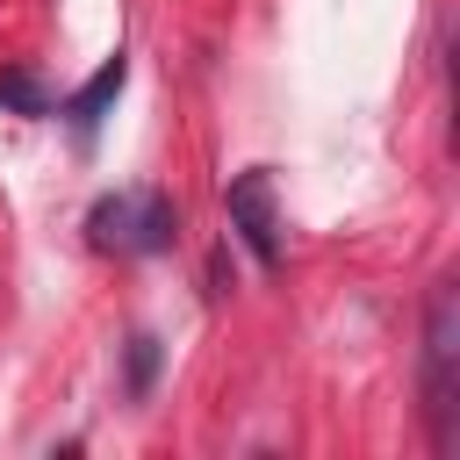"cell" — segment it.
Here are the masks:
<instances>
[{"label": "cell", "mask_w": 460, "mask_h": 460, "mask_svg": "<svg viewBox=\"0 0 460 460\" xmlns=\"http://www.w3.org/2000/svg\"><path fill=\"white\" fill-rule=\"evenodd\" d=\"M417 395L431 417V446L453 453V410H460V288L438 280L424 302V367H417Z\"/></svg>", "instance_id": "1"}, {"label": "cell", "mask_w": 460, "mask_h": 460, "mask_svg": "<svg viewBox=\"0 0 460 460\" xmlns=\"http://www.w3.org/2000/svg\"><path fill=\"white\" fill-rule=\"evenodd\" d=\"M86 237H93L101 252L144 259V252H165V244L180 237V208H172L165 194H101V201L86 208Z\"/></svg>", "instance_id": "2"}, {"label": "cell", "mask_w": 460, "mask_h": 460, "mask_svg": "<svg viewBox=\"0 0 460 460\" xmlns=\"http://www.w3.org/2000/svg\"><path fill=\"white\" fill-rule=\"evenodd\" d=\"M223 208H230V230L244 237V252L273 273V266H280V208H273V180H266V165H244V172L223 187Z\"/></svg>", "instance_id": "3"}, {"label": "cell", "mask_w": 460, "mask_h": 460, "mask_svg": "<svg viewBox=\"0 0 460 460\" xmlns=\"http://www.w3.org/2000/svg\"><path fill=\"white\" fill-rule=\"evenodd\" d=\"M122 79H129V58L115 50V58H101V72L65 101V115H72V129H79V137H93V129L108 122V108H115V93H122Z\"/></svg>", "instance_id": "4"}, {"label": "cell", "mask_w": 460, "mask_h": 460, "mask_svg": "<svg viewBox=\"0 0 460 460\" xmlns=\"http://www.w3.org/2000/svg\"><path fill=\"white\" fill-rule=\"evenodd\" d=\"M0 108H14V115H50V93H43L36 72H0Z\"/></svg>", "instance_id": "5"}, {"label": "cell", "mask_w": 460, "mask_h": 460, "mask_svg": "<svg viewBox=\"0 0 460 460\" xmlns=\"http://www.w3.org/2000/svg\"><path fill=\"white\" fill-rule=\"evenodd\" d=\"M151 374H158V338H129V395H144L151 388Z\"/></svg>", "instance_id": "6"}]
</instances>
